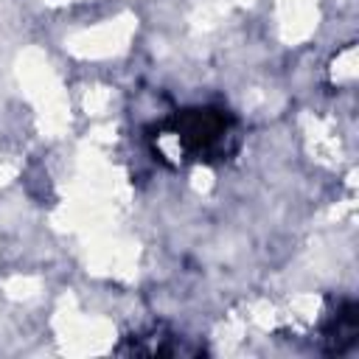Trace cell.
<instances>
[{"label": "cell", "mask_w": 359, "mask_h": 359, "mask_svg": "<svg viewBox=\"0 0 359 359\" xmlns=\"http://www.w3.org/2000/svg\"><path fill=\"white\" fill-rule=\"evenodd\" d=\"M174 135L180 154L194 163H222L236 149V121L222 107H188L160 123Z\"/></svg>", "instance_id": "cell-1"}]
</instances>
